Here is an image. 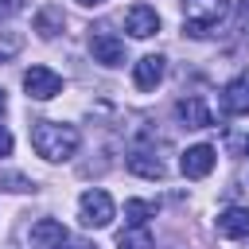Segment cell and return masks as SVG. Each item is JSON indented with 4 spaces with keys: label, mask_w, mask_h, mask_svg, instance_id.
I'll return each instance as SVG.
<instances>
[{
    "label": "cell",
    "mask_w": 249,
    "mask_h": 249,
    "mask_svg": "<svg viewBox=\"0 0 249 249\" xmlns=\"http://www.w3.org/2000/svg\"><path fill=\"white\" fill-rule=\"evenodd\" d=\"M31 148L47 163H62L78 152V128L62 121H35L31 124Z\"/></svg>",
    "instance_id": "cell-1"
},
{
    "label": "cell",
    "mask_w": 249,
    "mask_h": 249,
    "mask_svg": "<svg viewBox=\"0 0 249 249\" xmlns=\"http://www.w3.org/2000/svg\"><path fill=\"white\" fill-rule=\"evenodd\" d=\"M230 16V0H183V31L202 39Z\"/></svg>",
    "instance_id": "cell-2"
},
{
    "label": "cell",
    "mask_w": 249,
    "mask_h": 249,
    "mask_svg": "<svg viewBox=\"0 0 249 249\" xmlns=\"http://www.w3.org/2000/svg\"><path fill=\"white\" fill-rule=\"evenodd\" d=\"M113 214H117V206H113L109 191H101V187H93V191H86V195L78 198V218H82V226H89V230H105V226L113 222Z\"/></svg>",
    "instance_id": "cell-3"
},
{
    "label": "cell",
    "mask_w": 249,
    "mask_h": 249,
    "mask_svg": "<svg viewBox=\"0 0 249 249\" xmlns=\"http://www.w3.org/2000/svg\"><path fill=\"white\" fill-rule=\"evenodd\" d=\"M23 89L35 101H51L54 93H62V78L51 66H31V70H23Z\"/></svg>",
    "instance_id": "cell-4"
},
{
    "label": "cell",
    "mask_w": 249,
    "mask_h": 249,
    "mask_svg": "<svg viewBox=\"0 0 249 249\" xmlns=\"http://www.w3.org/2000/svg\"><path fill=\"white\" fill-rule=\"evenodd\" d=\"M89 54H93V62L121 66V62H124V39L113 35V31H105V27H97V31L89 35Z\"/></svg>",
    "instance_id": "cell-5"
},
{
    "label": "cell",
    "mask_w": 249,
    "mask_h": 249,
    "mask_svg": "<svg viewBox=\"0 0 249 249\" xmlns=\"http://www.w3.org/2000/svg\"><path fill=\"white\" fill-rule=\"evenodd\" d=\"M27 241H31V249H66V245H70V233H66L62 222L39 218V222L27 230Z\"/></svg>",
    "instance_id": "cell-6"
},
{
    "label": "cell",
    "mask_w": 249,
    "mask_h": 249,
    "mask_svg": "<svg viewBox=\"0 0 249 249\" xmlns=\"http://www.w3.org/2000/svg\"><path fill=\"white\" fill-rule=\"evenodd\" d=\"M214 163H218V152H214L210 144H195V148H187V152H183L179 171H183L187 179H206V175L214 171Z\"/></svg>",
    "instance_id": "cell-7"
},
{
    "label": "cell",
    "mask_w": 249,
    "mask_h": 249,
    "mask_svg": "<svg viewBox=\"0 0 249 249\" xmlns=\"http://www.w3.org/2000/svg\"><path fill=\"white\" fill-rule=\"evenodd\" d=\"M124 31H128L132 39H152V35L160 31V16H156V8H148V4H132V8L124 12Z\"/></svg>",
    "instance_id": "cell-8"
},
{
    "label": "cell",
    "mask_w": 249,
    "mask_h": 249,
    "mask_svg": "<svg viewBox=\"0 0 249 249\" xmlns=\"http://www.w3.org/2000/svg\"><path fill=\"white\" fill-rule=\"evenodd\" d=\"M163 70H167V58L163 54H144L132 62V86L136 89H156L163 82Z\"/></svg>",
    "instance_id": "cell-9"
},
{
    "label": "cell",
    "mask_w": 249,
    "mask_h": 249,
    "mask_svg": "<svg viewBox=\"0 0 249 249\" xmlns=\"http://www.w3.org/2000/svg\"><path fill=\"white\" fill-rule=\"evenodd\" d=\"M175 117H179L187 128H210V124H214V117H210V109H206V101H202L198 93L179 97V101H175Z\"/></svg>",
    "instance_id": "cell-10"
},
{
    "label": "cell",
    "mask_w": 249,
    "mask_h": 249,
    "mask_svg": "<svg viewBox=\"0 0 249 249\" xmlns=\"http://www.w3.org/2000/svg\"><path fill=\"white\" fill-rule=\"evenodd\" d=\"M218 233L222 237H230V241H237V237H249V206H226L222 214H218Z\"/></svg>",
    "instance_id": "cell-11"
},
{
    "label": "cell",
    "mask_w": 249,
    "mask_h": 249,
    "mask_svg": "<svg viewBox=\"0 0 249 249\" xmlns=\"http://www.w3.org/2000/svg\"><path fill=\"white\" fill-rule=\"evenodd\" d=\"M128 171L132 175H140V179H163L167 175V167H163V160L160 156H152V152H128Z\"/></svg>",
    "instance_id": "cell-12"
},
{
    "label": "cell",
    "mask_w": 249,
    "mask_h": 249,
    "mask_svg": "<svg viewBox=\"0 0 249 249\" xmlns=\"http://www.w3.org/2000/svg\"><path fill=\"white\" fill-rule=\"evenodd\" d=\"M222 109H226L230 117H245V113H249V82H245V78H237V82H230V86L222 89Z\"/></svg>",
    "instance_id": "cell-13"
},
{
    "label": "cell",
    "mask_w": 249,
    "mask_h": 249,
    "mask_svg": "<svg viewBox=\"0 0 249 249\" xmlns=\"http://www.w3.org/2000/svg\"><path fill=\"white\" fill-rule=\"evenodd\" d=\"M117 249H156V241H152L148 226H128L117 233Z\"/></svg>",
    "instance_id": "cell-14"
},
{
    "label": "cell",
    "mask_w": 249,
    "mask_h": 249,
    "mask_svg": "<svg viewBox=\"0 0 249 249\" xmlns=\"http://www.w3.org/2000/svg\"><path fill=\"white\" fill-rule=\"evenodd\" d=\"M35 31H39L43 39H54V35L62 31V12H58V8H43V12L35 16Z\"/></svg>",
    "instance_id": "cell-15"
},
{
    "label": "cell",
    "mask_w": 249,
    "mask_h": 249,
    "mask_svg": "<svg viewBox=\"0 0 249 249\" xmlns=\"http://www.w3.org/2000/svg\"><path fill=\"white\" fill-rule=\"evenodd\" d=\"M152 214H156V202H144V198H128V202H124V218H128V226H144Z\"/></svg>",
    "instance_id": "cell-16"
},
{
    "label": "cell",
    "mask_w": 249,
    "mask_h": 249,
    "mask_svg": "<svg viewBox=\"0 0 249 249\" xmlns=\"http://www.w3.org/2000/svg\"><path fill=\"white\" fill-rule=\"evenodd\" d=\"M19 43H23V39H19L16 31H4V39H0V62H4V58H12V54L19 51Z\"/></svg>",
    "instance_id": "cell-17"
},
{
    "label": "cell",
    "mask_w": 249,
    "mask_h": 249,
    "mask_svg": "<svg viewBox=\"0 0 249 249\" xmlns=\"http://www.w3.org/2000/svg\"><path fill=\"white\" fill-rule=\"evenodd\" d=\"M4 187H8V191H31V183H27L23 175H4Z\"/></svg>",
    "instance_id": "cell-18"
},
{
    "label": "cell",
    "mask_w": 249,
    "mask_h": 249,
    "mask_svg": "<svg viewBox=\"0 0 249 249\" xmlns=\"http://www.w3.org/2000/svg\"><path fill=\"white\" fill-rule=\"evenodd\" d=\"M12 144H16V140H12V132L0 124V160H4V156H12Z\"/></svg>",
    "instance_id": "cell-19"
},
{
    "label": "cell",
    "mask_w": 249,
    "mask_h": 249,
    "mask_svg": "<svg viewBox=\"0 0 249 249\" xmlns=\"http://www.w3.org/2000/svg\"><path fill=\"white\" fill-rule=\"evenodd\" d=\"M19 8H23L19 0H0V19H4V16H16Z\"/></svg>",
    "instance_id": "cell-20"
},
{
    "label": "cell",
    "mask_w": 249,
    "mask_h": 249,
    "mask_svg": "<svg viewBox=\"0 0 249 249\" xmlns=\"http://www.w3.org/2000/svg\"><path fill=\"white\" fill-rule=\"evenodd\" d=\"M78 4H82V8H101L105 0H78Z\"/></svg>",
    "instance_id": "cell-21"
},
{
    "label": "cell",
    "mask_w": 249,
    "mask_h": 249,
    "mask_svg": "<svg viewBox=\"0 0 249 249\" xmlns=\"http://www.w3.org/2000/svg\"><path fill=\"white\" fill-rule=\"evenodd\" d=\"M241 19H249V0H241Z\"/></svg>",
    "instance_id": "cell-22"
},
{
    "label": "cell",
    "mask_w": 249,
    "mask_h": 249,
    "mask_svg": "<svg viewBox=\"0 0 249 249\" xmlns=\"http://www.w3.org/2000/svg\"><path fill=\"white\" fill-rule=\"evenodd\" d=\"M4 109H8V97H4V89H0V113H4Z\"/></svg>",
    "instance_id": "cell-23"
},
{
    "label": "cell",
    "mask_w": 249,
    "mask_h": 249,
    "mask_svg": "<svg viewBox=\"0 0 249 249\" xmlns=\"http://www.w3.org/2000/svg\"><path fill=\"white\" fill-rule=\"evenodd\" d=\"M78 249H97V245H78Z\"/></svg>",
    "instance_id": "cell-24"
},
{
    "label": "cell",
    "mask_w": 249,
    "mask_h": 249,
    "mask_svg": "<svg viewBox=\"0 0 249 249\" xmlns=\"http://www.w3.org/2000/svg\"><path fill=\"white\" fill-rule=\"evenodd\" d=\"M245 152H249V144H245Z\"/></svg>",
    "instance_id": "cell-25"
}]
</instances>
